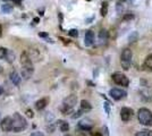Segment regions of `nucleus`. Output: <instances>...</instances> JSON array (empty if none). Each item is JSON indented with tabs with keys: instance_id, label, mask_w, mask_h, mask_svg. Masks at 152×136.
<instances>
[{
	"instance_id": "nucleus-2",
	"label": "nucleus",
	"mask_w": 152,
	"mask_h": 136,
	"mask_svg": "<svg viewBox=\"0 0 152 136\" xmlns=\"http://www.w3.org/2000/svg\"><path fill=\"white\" fill-rule=\"evenodd\" d=\"M12 129L15 133H19V132H23L24 129L26 128V126H27V123H26V120H25V118H24L23 116H21L18 112L14 113V116H12Z\"/></svg>"
},
{
	"instance_id": "nucleus-10",
	"label": "nucleus",
	"mask_w": 152,
	"mask_h": 136,
	"mask_svg": "<svg viewBox=\"0 0 152 136\" xmlns=\"http://www.w3.org/2000/svg\"><path fill=\"white\" fill-rule=\"evenodd\" d=\"M133 114H134V111H133V109H130V108H123L121 110H120V118H121V120H124V121H128L132 119V117H133Z\"/></svg>"
},
{
	"instance_id": "nucleus-46",
	"label": "nucleus",
	"mask_w": 152,
	"mask_h": 136,
	"mask_svg": "<svg viewBox=\"0 0 152 136\" xmlns=\"http://www.w3.org/2000/svg\"><path fill=\"white\" fill-rule=\"evenodd\" d=\"M0 114H1V113H0Z\"/></svg>"
},
{
	"instance_id": "nucleus-45",
	"label": "nucleus",
	"mask_w": 152,
	"mask_h": 136,
	"mask_svg": "<svg viewBox=\"0 0 152 136\" xmlns=\"http://www.w3.org/2000/svg\"><path fill=\"white\" fill-rule=\"evenodd\" d=\"M123 1H124V0H121V2H123Z\"/></svg>"
},
{
	"instance_id": "nucleus-30",
	"label": "nucleus",
	"mask_w": 152,
	"mask_h": 136,
	"mask_svg": "<svg viewBox=\"0 0 152 136\" xmlns=\"http://www.w3.org/2000/svg\"><path fill=\"white\" fill-rule=\"evenodd\" d=\"M55 129H56V125H49V126L47 127L48 133H53Z\"/></svg>"
},
{
	"instance_id": "nucleus-15",
	"label": "nucleus",
	"mask_w": 152,
	"mask_h": 136,
	"mask_svg": "<svg viewBox=\"0 0 152 136\" xmlns=\"http://www.w3.org/2000/svg\"><path fill=\"white\" fill-rule=\"evenodd\" d=\"M10 80L14 83V85L18 86V85L21 84V82H22L21 75H19L17 71H12V74H10Z\"/></svg>"
},
{
	"instance_id": "nucleus-26",
	"label": "nucleus",
	"mask_w": 152,
	"mask_h": 136,
	"mask_svg": "<svg viewBox=\"0 0 152 136\" xmlns=\"http://www.w3.org/2000/svg\"><path fill=\"white\" fill-rule=\"evenodd\" d=\"M7 50H8V49H6V48H3V46H0V59H5L6 53H7Z\"/></svg>"
},
{
	"instance_id": "nucleus-14",
	"label": "nucleus",
	"mask_w": 152,
	"mask_h": 136,
	"mask_svg": "<svg viewBox=\"0 0 152 136\" xmlns=\"http://www.w3.org/2000/svg\"><path fill=\"white\" fill-rule=\"evenodd\" d=\"M34 73V68H22V77L24 79H30Z\"/></svg>"
},
{
	"instance_id": "nucleus-3",
	"label": "nucleus",
	"mask_w": 152,
	"mask_h": 136,
	"mask_svg": "<svg viewBox=\"0 0 152 136\" xmlns=\"http://www.w3.org/2000/svg\"><path fill=\"white\" fill-rule=\"evenodd\" d=\"M137 119L140 124L152 127V112L146 108H141L137 111Z\"/></svg>"
},
{
	"instance_id": "nucleus-8",
	"label": "nucleus",
	"mask_w": 152,
	"mask_h": 136,
	"mask_svg": "<svg viewBox=\"0 0 152 136\" xmlns=\"http://www.w3.org/2000/svg\"><path fill=\"white\" fill-rule=\"evenodd\" d=\"M19 59H21V64H22L23 68H33L32 60H31V58H30V56L27 55L26 51L22 52V55H21V57H19Z\"/></svg>"
},
{
	"instance_id": "nucleus-12",
	"label": "nucleus",
	"mask_w": 152,
	"mask_h": 136,
	"mask_svg": "<svg viewBox=\"0 0 152 136\" xmlns=\"http://www.w3.org/2000/svg\"><path fill=\"white\" fill-rule=\"evenodd\" d=\"M94 43V33L92 31H87L84 36V44L86 46H91Z\"/></svg>"
},
{
	"instance_id": "nucleus-29",
	"label": "nucleus",
	"mask_w": 152,
	"mask_h": 136,
	"mask_svg": "<svg viewBox=\"0 0 152 136\" xmlns=\"http://www.w3.org/2000/svg\"><path fill=\"white\" fill-rule=\"evenodd\" d=\"M46 120H47L48 123H51V121L53 120V114L51 112H47V114H46Z\"/></svg>"
},
{
	"instance_id": "nucleus-27",
	"label": "nucleus",
	"mask_w": 152,
	"mask_h": 136,
	"mask_svg": "<svg viewBox=\"0 0 152 136\" xmlns=\"http://www.w3.org/2000/svg\"><path fill=\"white\" fill-rule=\"evenodd\" d=\"M68 34H69L70 36H73V37H77L78 36V31L75 30V28H73V30H69Z\"/></svg>"
},
{
	"instance_id": "nucleus-20",
	"label": "nucleus",
	"mask_w": 152,
	"mask_h": 136,
	"mask_svg": "<svg viewBox=\"0 0 152 136\" xmlns=\"http://www.w3.org/2000/svg\"><path fill=\"white\" fill-rule=\"evenodd\" d=\"M58 125L59 127H60V130H61V132H68V129H69L68 123H66V121H64V120H58Z\"/></svg>"
},
{
	"instance_id": "nucleus-31",
	"label": "nucleus",
	"mask_w": 152,
	"mask_h": 136,
	"mask_svg": "<svg viewBox=\"0 0 152 136\" xmlns=\"http://www.w3.org/2000/svg\"><path fill=\"white\" fill-rule=\"evenodd\" d=\"M82 114H83V111H82V110H81V109H80V110H78L77 112H75V114H73V116H71V118H73V119H76V118H78V117H81Z\"/></svg>"
},
{
	"instance_id": "nucleus-43",
	"label": "nucleus",
	"mask_w": 152,
	"mask_h": 136,
	"mask_svg": "<svg viewBox=\"0 0 152 136\" xmlns=\"http://www.w3.org/2000/svg\"><path fill=\"white\" fill-rule=\"evenodd\" d=\"M129 1H130V2H133V1H134V0H129Z\"/></svg>"
},
{
	"instance_id": "nucleus-37",
	"label": "nucleus",
	"mask_w": 152,
	"mask_h": 136,
	"mask_svg": "<svg viewBox=\"0 0 152 136\" xmlns=\"http://www.w3.org/2000/svg\"><path fill=\"white\" fill-rule=\"evenodd\" d=\"M78 136H90V135H89V134H86L85 132H83V133H80V134H78Z\"/></svg>"
},
{
	"instance_id": "nucleus-9",
	"label": "nucleus",
	"mask_w": 152,
	"mask_h": 136,
	"mask_svg": "<svg viewBox=\"0 0 152 136\" xmlns=\"http://www.w3.org/2000/svg\"><path fill=\"white\" fill-rule=\"evenodd\" d=\"M0 127L2 132H10L12 129V119L10 117H5L0 123Z\"/></svg>"
},
{
	"instance_id": "nucleus-36",
	"label": "nucleus",
	"mask_w": 152,
	"mask_h": 136,
	"mask_svg": "<svg viewBox=\"0 0 152 136\" xmlns=\"http://www.w3.org/2000/svg\"><path fill=\"white\" fill-rule=\"evenodd\" d=\"M39 35H40L41 37H47V36H48V34H47V33H40Z\"/></svg>"
},
{
	"instance_id": "nucleus-38",
	"label": "nucleus",
	"mask_w": 152,
	"mask_h": 136,
	"mask_svg": "<svg viewBox=\"0 0 152 136\" xmlns=\"http://www.w3.org/2000/svg\"><path fill=\"white\" fill-rule=\"evenodd\" d=\"M3 94V87L2 86H0V96Z\"/></svg>"
},
{
	"instance_id": "nucleus-35",
	"label": "nucleus",
	"mask_w": 152,
	"mask_h": 136,
	"mask_svg": "<svg viewBox=\"0 0 152 136\" xmlns=\"http://www.w3.org/2000/svg\"><path fill=\"white\" fill-rule=\"evenodd\" d=\"M92 136H103V135H102L101 133H99V132H95V133L92 134Z\"/></svg>"
},
{
	"instance_id": "nucleus-39",
	"label": "nucleus",
	"mask_w": 152,
	"mask_h": 136,
	"mask_svg": "<svg viewBox=\"0 0 152 136\" xmlns=\"http://www.w3.org/2000/svg\"><path fill=\"white\" fill-rule=\"evenodd\" d=\"M39 21H40L39 18H34V19H33V23H34V24H37V23H39Z\"/></svg>"
},
{
	"instance_id": "nucleus-1",
	"label": "nucleus",
	"mask_w": 152,
	"mask_h": 136,
	"mask_svg": "<svg viewBox=\"0 0 152 136\" xmlns=\"http://www.w3.org/2000/svg\"><path fill=\"white\" fill-rule=\"evenodd\" d=\"M77 103V96L75 94H70L67 98L64 99L62 101V105L60 108V111L62 112V114H69L73 112L75 104Z\"/></svg>"
},
{
	"instance_id": "nucleus-40",
	"label": "nucleus",
	"mask_w": 152,
	"mask_h": 136,
	"mask_svg": "<svg viewBox=\"0 0 152 136\" xmlns=\"http://www.w3.org/2000/svg\"><path fill=\"white\" fill-rule=\"evenodd\" d=\"M2 36V26L0 25V37Z\"/></svg>"
},
{
	"instance_id": "nucleus-16",
	"label": "nucleus",
	"mask_w": 152,
	"mask_h": 136,
	"mask_svg": "<svg viewBox=\"0 0 152 136\" xmlns=\"http://www.w3.org/2000/svg\"><path fill=\"white\" fill-rule=\"evenodd\" d=\"M48 104V99L47 98H43V99H40V100H37V101L35 102V108H36V110H42V109H44L46 107H47Z\"/></svg>"
},
{
	"instance_id": "nucleus-7",
	"label": "nucleus",
	"mask_w": 152,
	"mask_h": 136,
	"mask_svg": "<svg viewBox=\"0 0 152 136\" xmlns=\"http://www.w3.org/2000/svg\"><path fill=\"white\" fill-rule=\"evenodd\" d=\"M78 127L82 129L83 132H89L93 128V121L90 118H84L78 123Z\"/></svg>"
},
{
	"instance_id": "nucleus-44",
	"label": "nucleus",
	"mask_w": 152,
	"mask_h": 136,
	"mask_svg": "<svg viewBox=\"0 0 152 136\" xmlns=\"http://www.w3.org/2000/svg\"><path fill=\"white\" fill-rule=\"evenodd\" d=\"M65 136H70V135H65Z\"/></svg>"
},
{
	"instance_id": "nucleus-19",
	"label": "nucleus",
	"mask_w": 152,
	"mask_h": 136,
	"mask_svg": "<svg viewBox=\"0 0 152 136\" xmlns=\"http://www.w3.org/2000/svg\"><path fill=\"white\" fill-rule=\"evenodd\" d=\"M15 59H16L15 53L12 52V50H7V53H6V57H5V60H6L8 64H12V62H14Z\"/></svg>"
},
{
	"instance_id": "nucleus-24",
	"label": "nucleus",
	"mask_w": 152,
	"mask_h": 136,
	"mask_svg": "<svg viewBox=\"0 0 152 136\" xmlns=\"http://www.w3.org/2000/svg\"><path fill=\"white\" fill-rule=\"evenodd\" d=\"M107 12H108V2L105 1V2L102 3V7H101V11H100V14H101L102 17H105V15H107Z\"/></svg>"
},
{
	"instance_id": "nucleus-42",
	"label": "nucleus",
	"mask_w": 152,
	"mask_h": 136,
	"mask_svg": "<svg viewBox=\"0 0 152 136\" xmlns=\"http://www.w3.org/2000/svg\"><path fill=\"white\" fill-rule=\"evenodd\" d=\"M12 1H15V2H17V1H19V0H12Z\"/></svg>"
},
{
	"instance_id": "nucleus-5",
	"label": "nucleus",
	"mask_w": 152,
	"mask_h": 136,
	"mask_svg": "<svg viewBox=\"0 0 152 136\" xmlns=\"http://www.w3.org/2000/svg\"><path fill=\"white\" fill-rule=\"evenodd\" d=\"M111 78H112V80H114L117 85H119V86H125V87H127L129 85L128 77H127L125 74H121V73H119V71L114 73V74L111 75Z\"/></svg>"
},
{
	"instance_id": "nucleus-33",
	"label": "nucleus",
	"mask_w": 152,
	"mask_h": 136,
	"mask_svg": "<svg viewBox=\"0 0 152 136\" xmlns=\"http://www.w3.org/2000/svg\"><path fill=\"white\" fill-rule=\"evenodd\" d=\"M30 136H44V135H43V133H41V132H34V133H32Z\"/></svg>"
},
{
	"instance_id": "nucleus-11",
	"label": "nucleus",
	"mask_w": 152,
	"mask_h": 136,
	"mask_svg": "<svg viewBox=\"0 0 152 136\" xmlns=\"http://www.w3.org/2000/svg\"><path fill=\"white\" fill-rule=\"evenodd\" d=\"M141 99L144 102H152V90L150 89H144L139 92Z\"/></svg>"
},
{
	"instance_id": "nucleus-25",
	"label": "nucleus",
	"mask_w": 152,
	"mask_h": 136,
	"mask_svg": "<svg viewBox=\"0 0 152 136\" xmlns=\"http://www.w3.org/2000/svg\"><path fill=\"white\" fill-rule=\"evenodd\" d=\"M116 10H117L118 14H121V12H123V10H124V5H123L121 1H118L117 3H116Z\"/></svg>"
},
{
	"instance_id": "nucleus-17",
	"label": "nucleus",
	"mask_w": 152,
	"mask_h": 136,
	"mask_svg": "<svg viewBox=\"0 0 152 136\" xmlns=\"http://www.w3.org/2000/svg\"><path fill=\"white\" fill-rule=\"evenodd\" d=\"M144 68L149 71H152V53H150L149 56H146L145 60H144V64H143Z\"/></svg>"
},
{
	"instance_id": "nucleus-32",
	"label": "nucleus",
	"mask_w": 152,
	"mask_h": 136,
	"mask_svg": "<svg viewBox=\"0 0 152 136\" xmlns=\"http://www.w3.org/2000/svg\"><path fill=\"white\" fill-rule=\"evenodd\" d=\"M26 116H27L28 118H33V117H34V113H33V111H32L31 109H27V110H26Z\"/></svg>"
},
{
	"instance_id": "nucleus-21",
	"label": "nucleus",
	"mask_w": 152,
	"mask_h": 136,
	"mask_svg": "<svg viewBox=\"0 0 152 136\" xmlns=\"http://www.w3.org/2000/svg\"><path fill=\"white\" fill-rule=\"evenodd\" d=\"M12 9H14L12 5H8V3H5V5H2V6H1V10L3 11L5 14H9V12H12Z\"/></svg>"
},
{
	"instance_id": "nucleus-23",
	"label": "nucleus",
	"mask_w": 152,
	"mask_h": 136,
	"mask_svg": "<svg viewBox=\"0 0 152 136\" xmlns=\"http://www.w3.org/2000/svg\"><path fill=\"white\" fill-rule=\"evenodd\" d=\"M137 39H139V33H137L136 31H134L133 33L129 35V37H128V40H129L130 43H134L135 41H137Z\"/></svg>"
},
{
	"instance_id": "nucleus-22",
	"label": "nucleus",
	"mask_w": 152,
	"mask_h": 136,
	"mask_svg": "<svg viewBox=\"0 0 152 136\" xmlns=\"http://www.w3.org/2000/svg\"><path fill=\"white\" fill-rule=\"evenodd\" d=\"M135 136H152V130H150V129H143V130H140L139 133H136Z\"/></svg>"
},
{
	"instance_id": "nucleus-41",
	"label": "nucleus",
	"mask_w": 152,
	"mask_h": 136,
	"mask_svg": "<svg viewBox=\"0 0 152 136\" xmlns=\"http://www.w3.org/2000/svg\"><path fill=\"white\" fill-rule=\"evenodd\" d=\"M2 71H3V67H2V66H1V65H0V74H1V73H2Z\"/></svg>"
},
{
	"instance_id": "nucleus-4",
	"label": "nucleus",
	"mask_w": 152,
	"mask_h": 136,
	"mask_svg": "<svg viewBox=\"0 0 152 136\" xmlns=\"http://www.w3.org/2000/svg\"><path fill=\"white\" fill-rule=\"evenodd\" d=\"M132 57H133V52L132 50L126 48L123 50L121 55H120V64H121V67L124 68L125 70H128L132 65Z\"/></svg>"
},
{
	"instance_id": "nucleus-13",
	"label": "nucleus",
	"mask_w": 152,
	"mask_h": 136,
	"mask_svg": "<svg viewBox=\"0 0 152 136\" xmlns=\"http://www.w3.org/2000/svg\"><path fill=\"white\" fill-rule=\"evenodd\" d=\"M108 39H109L108 31H107V30H101V31L99 32V41H100V43H101V44H105L107 41H108Z\"/></svg>"
},
{
	"instance_id": "nucleus-18",
	"label": "nucleus",
	"mask_w": 152,
	"mask_h": 136,
	"mask_svg": "<svg viewBox=\"0 0 152 136\" xmlns=\"http://www.w3.org/2000/svg\"><path fill=\"white\" fill-rule=\"evenodd\" d=\"M92 109V105H91V103L89 101H86V100H82L81 101V110H82L83 112L85 111H90Z\"/></svg>"
},
{
	"instance_id": "nucleus-28",
	"label": "nucleus",
	"mask_w": 152,
	"mask_h": 136,
	"mask_svg": "<svg viewBox=\"0 0 152 136\" xmlns=\"http://www.w3.org/2000/svg\"><path fill=\"white\" fill-rule=\"evenodd\" d=\"M134 18V15L132 14V12H128V14H126L124 17H123V21H130V19H133Z\"/></svg>"
},
{
	"instance_id": "nucleus-34",
	"label": "nucleus",
	"mask_w": 152,
	"mask_h": 136,
	"mask_svg": "<svg viewBox=\"0 0 152 136\" xmlns=\"http://www.w3.org/2000/svg\"><path fill=\"white\" fill-rule=\"evenodd\" d=\"M105 112L109 114V112H110V109H109V103H108V102H105Z\"/></svg>"
},
{
	"instance_id": "nucleus-6",
	"label": "nucleus",
	"mask_w": 152,
	"mask_h": 136,
	"mask_svg": "<svg viewBox=\"0 0 152 136\" xmlns=\"http://www.w3.org/2000/svg\"><path fill=\"white\" fill-rule=\"evenodd\" d=\"M109 95L114 99V100H123V99H125L126 98V95H127V92L125 90H121V89H111V90L109 91Z\"/></svg>"
}]
</instances>
